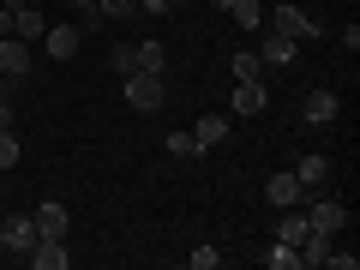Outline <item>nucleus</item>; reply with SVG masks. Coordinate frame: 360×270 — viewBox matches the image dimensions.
Listing matches in <instances>:
<instances>
[{
  "label": "nucleus",
  "instance_id": "f257e3e1",
  "mask_svg": "<svg viewBox=\"0 0 360 270\" xmlns=\"http://www.w3.org/2000/svg\"><path fill=\"white\" fill-rule=\"evenodd\" d=\"M300 210H307V222H312V229H324V234H342L348 229V205H336L324 186L312 198H300Z\"/></svg>",
  "mask_w": 360,
  "mask_h": 270
},
{
  "label": "nucleus",
  "instance_id": "f03ea898",
  "mask_svg": "<svg viewBox=\"0 0 360 270\" xmlns=\"http://www.w3.org/2000/svg\"><path fill=\"white\" fill-rule=\"evenodd\" d=\"M264 30H276V37H319V25H312L307 13H300V6H288V0H276V6H270L264 13Z\"/></svg>",
  "mask_w": 360,
  "mask_h": 270
},
{
  "label": "nucleus",
  "instance_id": "7ed1b4c3",
  "mask_svg": "<svg viewBox=\"0 0 360 270\" xmlns=\"http://www.w3.org/2000/svg\"><path fill=\"white\" fill-rule=\"evenodd\" d=\"M127 103L139 108V115H156V108L168 103L162 78H156V72H127Z\"/></svg>",
  "mask_w": 360,
  "mask_h": 270
},
{
  "label": "nucleus",
  "instance_id": "20e7f679",
  "mask_svg": "<svg viewBox=\"0 0 360 270\" xmlns=\"http://www.w3.org/2000/svg\"><path fill=\"white\" fill-rule=\"evenodd\" d=\"M234 115H246V120H258L270 108V90H264V78H240V84H234Z\"/></svg>",
  "mask_w": 360,
  "mask_h": 270
},
{
  "label": "nucleus",
  "instance_id": "39448f33",
  "mask_svg": "<svg viewBox=\"0 0 360 270\" xmlns=\"http://www.w3.org/2000/svg\"><path fill=\"white\" fill-rule=\"evenodd\" d=\"M30 66H37V54L25 37H0V78H25Z\"/></svg>",
  "mask_w": 360,
  "mask_h": 270
},
{
  "label": "nucleus",
  "instance_id": "423d86ee",
  "mask_svg": "<svg viewBox=\"0 0 360 270\" xmlns=\"http://www.w3.org/2000/svg\"><path fill=\"white\" fill-rule=\"evenodd\" d=\"M0 246H6L13 258H25L30 246H37V217H6L0 222Z\"/></svg>",
  "mask_w": 360,
  "mask_h": 270
},
{
  "label": "nucleus",
  "instance_id": "0eeeda50",
  "mask_svg": "<svg viewBox=\"0 0 360 270\" xmlns=\"http://www.w3.org/2000/svg\"><path fill=\"white\" fill-rule=\"evenodd\" d=\"M42 49H49V60H72V54L84 49V30L78 25H49L42 30Z\"/></svg>",
  "mask_w": 360,
  "mask_h": 270
},
{
  "label": "nucleus",
  "instance_id": "6e6552de",
  "mask_svg": "<svg viewBox=\"0 0 360 270\" xmlns=\"http://www.w3.org/2000/svg\"><path fill=\"white\" fill-rule=\"evenodd\" d=\"M30 217H37V234H49V240H66V229H72V210H66L60 198H42Z\"/></svg>",
  "mask_w": 360,
  "mask_h": 270
},
{
  "label": "nucleus",
  "instance_id": "1a4fd4ad",
  "mask_svg": "<svg viewBox=\"0 0 360 270\" xmlns=\"http://www.w3.org/2000/svg\"><path fill=\"white\" fill-rule=\"evenodd\" d=\"M6 13H13V37H25V42H42V30H49V18L30 6V0H6Z\"/></svg>",
  "mask_w": 360,
  "mask_h": 270
},
{
  "label": "nucleus",
  "instance_id": "9d476101",
  "mask_svg": "<svg viewBox=\"0 0 360 270\" xmlns=\"http://www.w3.org/2000/svg\"><path fill=\"white\" fill-rule=\"evenodd\" d=\"M25 264H37V270H66V264H72V252H66V240H49V234H37V246L25 252Z\"/></svg>",
  "mask_w": 360,
  "mask_h": 270
},
{
  "label": "nucleus",
  "instance_id": "9b49d317",
  "mask_svg": "<svg viewBox=\"0 0 360 270\" xmlns=\"http://www.w3.org/2000/svg\"><path fill=\"white\" fill-rule=\"evenodd\" d=\"M264 198H270L276 210H295L300 198H307V186H300V180H295V168H288V174H270V180H264Z\"/></svg>",
  "mask_w": 360,
  "mask_h": 270
},
{
  "label": "nucleus",
  "instance_id": "f8f14e48",
  "mask_svg": "<svg viewBox=\"0 0 360 270\" xmlns=\"http://www.w3.org/2000/svg\"><path fill=\"white\" fill-rule=\"evenodd\" d=\"M300 115H307V127H330V120L342 115V103H336V90H307Z\"/></svg>",
  "mask_w": 360,
  "mask_h": 270
},
{
  "label": "nucleus",
  "instance_id": "ddd939ff",
  "mask_svg": "<svg viewBox=\"0 0 360 270\" xmlns=\"http://www.w3.org/2000/svg\"><path fill=\"white\" fill-rule=\"evenodd\" d=\"M295 54H300L295 37H276V30H264V42H258V60H264V66H295Z\"/></svg>",
  "mask_w": 360,
  "mask_h": 270
},
{
  "label": "nucleus",
  "instance_id": "4468645a",
  "mask_svg": "<svg viewBox=\"0 0 360 270\" xmlns=\"http://www.w3.org/2000/svg\"><path fill=\"white\" fill-rule=\"evenodd\" d=\"M264 270H300V246H288V240H270L264 252H252Z\"/></svg>",
  "mask_w": 360,
  "mask_h": 270
},
{
  "label": "nucleus",
  "instance_id": "2eb2a0df",
  "mask_svg": "<svg viewBox=\"0 0 360 270\" xmlns=\"http://www.w3.org/2000/svg\"><path fill=\"white\" fill-rule=\"evenodd\" d=\"M307 234H312V222H307V210H283V222H276V240H288V246H300V240H307Z\"/></svg>",
  "mask_w": 360,
  "mask_h": 270
},
{
  "label": "nucleus",
  "instance_id": "dca6fc26",
  "mask_svg": "<svg viewBox=\"0 0 360 270\" xmlns=\"http://www.w3.org/2000/svg\"><path fill=\"white\" fill-rule=\"evenodd\" d=\"M193 139H198V150H210V144H222V139H229V115H198Z\"/></svg>",
  "mask_w": 360,
  "mask_h": 270
},
{
  "label": "nucleus",
  "instance_id": "f3484780",
  "mask_svg": "<svg viewBox=\"0 0 360 270\" xmlns=\"http://www.w3.org/2000/svg\"><path fill=\"white\" fill-rule=\"evenodd\" d=\"M295 180H300V186H307V193H319L324 180H330V162H324V156H300V168H295Z\"/></svg>",
  "mask_w": 360,
  "mask_h": 270
},
{
  "label": "nucleus",
  "instance_id": "a211bd4d",
  "mask_svg": "<svg viewBox=\"0 0 360 270\" xmlns=\"http://www.w3.org/2000/svg\"><path fill=\"white\" fill-rule=\"evenodd\" d=\"M229 18H234L240 30H252V37L264 30V6H258V0H229Z\"/></svg>",
  "mask_w": 360,
  "mask_h": 270
},
{
  "label": "nucleus",
  "instance_id": "6ab92c4d",
  "mask_svg": "<svg viewBox=\"0 0 360 270\" xmlns=\"http://www.w3.org/2000/svg\"><path fill=\"white\" fill-rule=\"evenodd\" d=\"M330 246H336V234H324V229H312L307 240H300V264H324V258H330Z\"/></svg>",
  "mask_w": 360,
  "mask_h": 270
},
{
  "label": "nucleus",
  "instance_id": "aec40b11",
  "mask_svg": "<svg viewBox=\"0 0 360 270\" xmlns=\"http://www.w3.org/2000/svg\"><path fill=\"white\" fill-rule=\"evenodd\" d=\"M108 72H139V42H115V49H108Z\"/></svg>",
  "mask_w": 360,
  "mask_h": 270
},
{
  "label": "nucleus",
  "instance_id": "412c9836",
  "mask_svg": "<svg viewBox=\"0 0 360 270\" xmlns=\"http://www.w3.org/2000/svg\"><path fill=\"white\" fill-rule=\"evenodd\" d=\"M162 66H168V49H162V42H139V72H156V78H162Z\"/></svg>",
  "mask_w": 360,
  "mask_h": 270
},
{
  "label": "nucleus",
  "instance_id": "4be33fe9",
  "mask_svg": "<svg viewBox=\"0 0 360 270\" xmlns=\"http://www.w3.org/2000/svg\"><path fill=\"white\" fill-rule=\"evenodd\" d=\"M162 150L174 156V162H193V156H205V150H198V139H193V132H168V144H162Z\"/></svg>",
  "mask_w": 360,
  "mask_h": 270
},
{
  "label": "nucleus",
  "instance_id": "5701e85b",
  "mask_svg": "<svg viewBox=\"0 0 360 270\" xmlns=\"http://www.w3.org/2000/svg\"><path fill=\"white\" fill-rule=\"evenodd\" d=\"M234 60V84L240 78H264V60H258V49H240V54H229Z\"/></svg>",
  "mask_w": 360,
  "mask_h": 270
},
{
  "label": "nucleus",
  "instance_id": "b1692460",
  "mask_svg": "<svg viewBox=\"0 0 360 270\" xmlns=\"http://www.w3.org/2000/svg\"><path fill=\"white\" fill-rule=\"evenodd\" d=\"M96 13H103V18H132V13H139V0H96Z\"/></svg>",
  "mask_w": 360,
  "mask_h": 270
},
{
  "label": "nucleus",
  "instance_id": "393cba45",
  "mask_svg": "<svg viewBox=\"0 0 360 270\" xmlns=\"http://www.w3.org/2000/svg\"><path fill=\"white\" fill-rule=\"evenodd\" d=\"M13 162H18V132L0 127V168H13Z\"/></svg>",
  "mask_w": 360,
  "mask_h": 270
},
{
  "label": "nucleus",
  "instance_id": "a878e982",
  "mask_svg": "<svg viewBox=\"0 0 360 270\" xmlns=\"http://www.w3.org/2000/svg\"><path fill=\"white\" fill-rule=\"evenodd\" d=\"M186 264H193V270H217L222 252H217V246H198V252H186Z\"/></svg>",
  "mask_w": 360,
  "mask_h": 270
},
{
  "label": "nucleus",
  "instance_id": "bb28decb",
  "mask_svg": "<svg viewBox=\"0 0 360 270\" xmlns=\"http://www.w3.org/2000/svg\"><path fill=\"white\" fill-rule=\"evenodd\" d=\"M336 42H342V49L354 54V49H360V25H342V30H336Z\"/></svg>",
  "mask_w": 360,
  "mask_h": 270
},
{
  "label": "nucleus",
  "instance_id": "cd10ccee",
  "mask_svg": "<svg viewBox=\"0 0 360 270\" xmlns=\"http://www.w3.org/2000/svg\"><path fill=\"white\" fill-rule=\"evenodd\" d=\"M324 264H330V270H354L360 258H354V252H336V246H330V258H324Z\"/></svg>",
  "mask_w": 360,
  "mask_h": 270
},
{
  "label": "nucleus",
  "instance_id": "c85d7f7f",
  "mask_svg": "<svg viewBox=\"0 0 360 270\" xmlns=\"http://www.w3.org/2000/svg\"><path fill=\"white\" fill-rule=\"evenodd\" d=\"M139 13H150V18H168L174 6H168V0H139Z\"/></svg>",
  "mask_w": 360,
  "mask_h": 270
},
{
  "label": "nucleus",
  "instance_id": "c756f323",
  "mask_svg": "<svg viewBox=\"0 0 360 270\" xmlns=\"http://www.w3.org/2000/svg\"><path fill=\"white\" fill-rule=\"evenodd\" d=\"M0 37H13V13L6 6H0Z\"/></svg>",
  "mask_w": 360,
  "mask_h": 270
},
{
  "label": "nucleus",
  "instance_id": "7c9ffc66",
  "mask_svg": "<svg viewBox=\"0 0 360 270\" xmlns=\"http://www.w3.org/2000/svg\"><path fill=\"white\" fill-rule=\"evenodd\" d=\"M66 6H78V13H84V6H96V0H66Z\"/></svg>",
  "mask_w": 360,
  "mask_h": 270
},
{
  "label": "nucleus",
  "instance_id": "2f4dec72",
  "mask_svg": "<svg viewBox=\"0 0 360 270\" xmlns=\"http://www.w3.org/2000/svg\"><path fill=\"white\" fill-rule=\"evenodd\" d=\"M210 6H217V13H229V0H210Z\"/></svg>",
  "mask_w": 360,
  "mask_h": 270
},
{
  "label": "nucleus",
  "instance_id": "473e14b6",
  "mask_svg": "<svg viewBox=\"0 0 360 270\" xmlns=\"http://www.w3.org/2000/svg\"><path fill=\"white\" fill-rule=\"evenodd\" d=\"M168 6H186V0H168Z\"/></svg>",
  "mask_w": 360,
  "mask_h": 270
}]
</instances>
